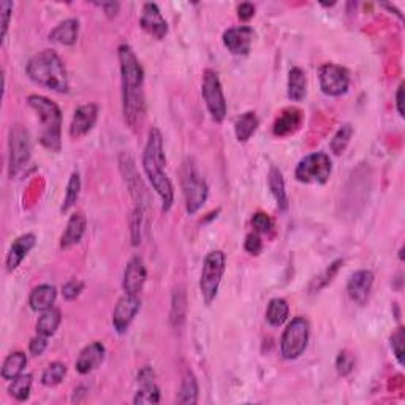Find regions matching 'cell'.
I'll return each instance as SVG.
<instances>
[{"label": "cell", "instance_id": "32", "mask_svg": "<svg viewBox=\"0 0 405 405\" xmlns=\"http://www.w3.org/2000/svg\"><path fill=\"white\" fill-rule=\"evenodd\" d=\"M198 402V383L195 375L192 374L190 370H187L182 377L181 389H179L177 394V404L184 405H194Z\"/></svg>", "mask_w": 405, "mask_h": 405}, {"label": "cell", "instance_id": "39", "mask_svg": "<svg viewBox=\"0 0 405 405\" xmlns=\"http://www.w3.org/2000/svg\"><path fill=\"white\" fill-rule=\"evenodd\" d=\"M355 369V356L348 350H342L336 358V370L341 377H347Z\"/></svg>", "mask_w": 405, "mask_h": 405}, {"label": "cell", "instance_id": "16", "mask_svg": "<svg viewBox=\"0 0 405 405\" xmlns=\"http://www.w3.org/2000/svg\"><path fill=\"white\" fill-rule=\"evenodd\" d=\"M98 117V106L95 103H86L78 106L70 124V136L79 139L94 129Z\"/></svg>", "mask_w": 405, "mask_h": 405}, {"label": "cell", "instance_id": "44", "mask_svg": "<svg viewBox=\"0 0 405 405\" xmlns=\"http://www.w3.org/2000/svg\"><path fill=\"white\" fill-rule=\"evenodd\" d=\"M244 249L247 250L250 255H260V252L263 250V241H262V237H260V235L257 233V231L247 235V237H245Z\"/></svg>", "mask_w": 405, "mask_h": 405}, {"label": "cell", "instance_id": "2", "mask_svg": "<svg viewBox=\"0 0 405 405\" xmlns=\"http://www.w3.org/2000/svg\"><path fill=\"white\" fill-rule=\"evenodd\" d=\"M167 157H165L163 135L158 127H152L148 134V141L143 152V168L152 189L162 200V211L168 212L175 203V189L165 172Z\"/></svg>", "mask_w": 405, "mask_h": 405}, {"label": "cell", "instance_id": "28", "mask_svg": "<svg viewBox=\"0 0 405 405\" xmlns=\"http://www.w3.org/2000/svg\"><path fill=\"white\" fill-rule=\"evenodd\" d=\"M61 322H62L61 309H57L52 305L51 309L42 312V315H40L38 322H37V334L45 336V337L54 336Z\"/></svg>", "mask_w": 405, "mask_h": 405}, {"label": "cell", "instance_id": "20", "mask_svg": "<svg viewBox=\"0 0 405 405\" xmlns=\"http://www.w3.org/2000/svg\"><path fill=\"white\" fill-rule=\"evenodd\" d=\"M105 345L102 342H92L81 350L79 353L75 369L79 372L81 375H88L92 370H95L105 360Z\"/></svg>", "mask_w": 405, "mask_h": 405}, {"label": "cell", "instance_id": "36", "mask_svg": "<svg viewBox=\"0 0 405 405\" xmlns=\"http://www.w3.org/2000/svg\"><path fill=\"white\" fill-rule=\"evenodd\" d=\"M342 264H344V260H336V262L331 263L320 276H317L314 281L310 282V287H309L310 293H318V291L327 287L328 283L333 282V278L337 276V272H339V269H341Z\"/></svg>", "mask_w": 405, "mask_h": 405}, {"label": "cell", "instance_id": "3", "mask_svg": "<svg viewBox=\"0 0 405 405\" xmlns=\"http://www.w3.org/2000/svg\"><path fill=\"white\" fill-rule=\"evenodd\" d=\"M25 71L32 81L38 86L59 92V94L69 92L67 70L56 51L45 49L32 56L25 65Z\"/></svg>", "mask_w": 405, "mask_h": 405}, {"label": "cell", "instance_id": "26", "mask_svg": "<svg viewBox=\"0 0 405 405\" xmlns=\"http://www.w3.org/2000/svg\"><path fill=\"white\" fill-rule=\"evenodd\" d=\"M268 185L272 196L277 203V208L281 211H287L290 201H288V195L287 190H285V181L282 176V171L277 170L276 167H272L268 172Z\"/></svg>", "mask_w": 405, "mask_h": 405}, {"label": "cell", "instance_id": "8", "mask_svg": "<svg viewBox=\"0 0 405 405\" xmlns=\"http://www.w3.org/2000/svg\"><path fill=\"white\" fill-rule=\"evenodd\" d=\"M310 327L304 317H295L281 337V355L285 360H298L309 344Z\"/></svg>", "mask_w": 405, "mask_h": 405}, {"label": "cell", "instance_id": "17", "mask_svg": "<svg viewBox=\"0 0 405 405\" xmlns=\"http://www.w3.org/2000/svg\"><path fill=\"white\" fill-rule=\"evenodd\" d=\"M372 287H374V272L369 269L356 271L347 283V293L351 301L358 305L368 303Z\"/></svg>", "mask_w": 405, "mask_h": 405}, {"label": "cell", "instance_id": "33", "mask_svg": "<svg viewBox=\"0 0 405 405\" xmlns=\"http://www.w3.org/2000/svg\"><path fill=\"white\" fill-rule=\"evenodd\" d=\"M32 383H34V377L30 374H21L16 378H13L10 387H8V393L11 397H15L18 402H25L30 397V391H32Z\"/></svg>", "mask_w": 405, "mask_h": 405}, {"label": "cell", "instance_id": "9", "mask_svg": "<svg viewBox=\"0 0 405 405\" xmlns=\"http://www.w3.org/2000/svg\"><path fill=\"white\" fill-rule=\"evenodd\" d=\"M331 172H333V163H331L329 155L324 152H314V154L305 155L298 163L295 177L298 182L322 185L329 181Z\"/></svg>", "mask_w": 405, "mask_h": 405}, {"label": "cell", "instance_id": "24", "mask_svg": "<svg viewBox=\"0 0 405 405\" xmlns=\"http://www.w3.org/2000/svg\"><path fill=\"white\" fill-rule=\"evenodd\" d=\"M78 35H79V21L76 18H70L65 19L61 24H57L56 28L51 30L49 40L52 43L71 46L78 42Z\"/></svg>", "mask_w": 405, "mask_h": 405}, {"label": "cell", "instance_id": "19", "mask_svg": "<svg viewBox=\"0 0 405 405\" xmlns=\"http://www.w3.org/2000/svg\"><path fill=\"white\" fill-rule=\"evenodd\" d=\"M148 278V269L141 257H134L124 271L122 288L129 295H139Z\"/></svg>", "mask_w": 405, "mask_h": 405}, {"label": "cell", "instance_id": "12", "mask_svg": "<svg viewBox=\"0 0 405 405\" xmlns=\"http://www.w3.org/2000/svg\"><path fill=\"white\" fill-rule=\"evenodd\" d=\"M320 89L328 97H341L347 94L350 88V75L347 69L336 64H324L318 71Z\"/></svg>", "mask_w": 405, "mask_h": 405}, {"label": "cell", "instance_id": "34", "mask_svg": "<svg viewBox=\"0 0 405 405\" xmlns=\"http://www.w3.org/2000/svg\"><path fill=\"white\" fill-rule=\"evenodd\" d=\"M65 375H67V366L61 361H54L45 369L42 375V383L48 388L57 387V385H61L64 382Z\"/></svg>", "mask_w": 405, "mask_h": 405}, {"label": "cell", "instance_id": "41", "mask_svg": "<svg viewBox=\"0 0 405 405\" xmlns=\"http://www.w3.org/2000/svg\"><path fill=\"white\" fill-rule=\"evenodd\" d=\"M252 225H254V228L258 235H263V233H269L274 227V222H272V218L266 214V212H255L254 217H252Z\"/></svg>", "mask_w": 405, "mask_h": 405}, {"label": "cell", "instance_id": "37", "mask_svg": "<svg viewBox=\"0 0 405 405\" xmlns=\"http://www.w3.org/2000/svg\"><path fill=\"white\" fill-rule=\"evenodd\" d=\"M351 135H353V127L350 124L342 125L341 129L337 130V134L331 139V151L334 152L336 155H341L342 152L347 149V146L351 139Z\"/></svg>", "mask_w": 405, "mask_h": 405}, {"label": "cell", "instance_id": "22", "mask_svg": "<svg viewBox=\"0 0 405 405\" xmlns=\"http://www.w3.org/2000/svg\"><path fill=\"white\" fill-rule=\"evenodd\" d=\"M35 244H37V237L32 233H25L23 236L16 237L8 250V255H6V260H5L6 269H8L10 272L18 269V266L23 263L24 258L29 255V252L35 247Z\"/></svg>", "mask_w": 405, "mask_h": 405}, {"label": "cell", "instance_id": "23", "mask_svg": "<svg viewBox=\"0 0 405 405\" xmlns=\"http://www.w3.org/2000/svg\"><path fill=\"white\" fill-rule=\"evenodd\" d=\"M86 227H88V218H86L83 212H76V214H73L67 223V228H65L64 235L61 237V249L67 250L73 247V245L81 242V239L86 233Z\"/></svg>", "mask_w": 405, "mask_h": 405}, {"label": "cell", "instance_id": "31", "mask_svg": "<svg viewBox=\"0 0 405 405\" xmlns=\"http://www.w3.org/2000/svg\"><path fill=\"white\" fill-rule=\"evenodd\" d=\"M288 314H290L288 303L285 301L283 298H274V300L269 301L266 309V320L271 327L274 328L282 327V324L287 322Z\"/></svg>", "mask_w": 405, "mask_h": 405}, {"label": "cell", "instance_id": "49", "mask_svg": "<svg viewBox=\"0 0 405 405\" xmlns=\"http://www.w3.org/2000/svg\"><path fill=\"white\" fill-rule=\"evenodd\" d=\"M396 110L399 112V116L404 117V83H401L396 92Z\"/></svg>", "mask_w": 405, "mask_h": 405}, {"label": "cell", "instance_id": "30", "mask_svg": "<svg viewBox=\"0 0 405 405\" xmlns=\"http://www.w3.org/2000/svg\"><path fill=\"white\" fill-rule=\"evenodd\" d=\"M25 366H28V356H25L24 351H13L5 358L2 364V378L11 382L13 378L23 374Z\"/></svg>", "mask_w": 405, "mask_h": 405}, {"label": "cell", "instance_id": "40", "mask_svg": "<svg viewBox=\"0 0 405 405\" xmlns=\"http://www.w3.org/2000/svg\"><path fill=\"white\" fill-rule=\"evenodd\" d=\"M391 348H393V353L396 356L397 363L404 366L405 364V351H404V342H405V333H404V328L399 327L397 328L393 334H391Z\"/></svg>", "mask_w": 405, "mask_h": 405}, {"label": "cell", "instance_id": "27", "mask_svg": "<svg viewBox=\"0 0 405 405\" xmlns=\"http://www.w3.org/2000/svg\"><path fill=\"white\" fill-rule=\"evenodd\" d=\"M307 94V78L305 71L300 67H293L288 71V98L291 102H301Z\"/></svg>", "mask_w": 405, "mask_h": 405}, {"label": "cell", "instance_id": "48", "mask_svg": "<svg viewBox=\"0 0 405 405\" xmlns=\"http://www.w3.org/2000/svg\"><path fill=\"white\" fill-rule=\"evenodd\" d=\"M97 6H100V8L105 11V15L108 18H115L117 16L119 8H121V5L117 2H102V4H95Z\"/></svg>", "mask_w": 405, "mask_h": 405}, {"label": "cell", "instance_id": "5", "mask_svg": "<svg viewBox=\"0 0 405 405\" xmlns=\"http://www.w3.org/2000/svg\"><path fill=\"white\" fill-rule=\"evenodd\" d=\"M179 181H181L182 194L185 198V209H187V214L194 216L208 200L209 187L192 157H187L182 162V167L179 170Z\"/></svg>", "mask_w": 405, "mask_h": 405}, {"label": "cell", "instance_id": "6", "mask_svg": "<svg viewBox=\"0 0 405 405\" xmlns=\"http://www.w3.org/2000/svg\"><path fill=\"white\" fill-rule=\"evenodd\" d=\"M225 269H227V257L222 250H212L206 255L200 277V291L206 305H211L217 298Z\"/></svg>", "mask_w": 405, "mask_h": 405}, {"label": "cell", "instance_id": "11", "mask_svg": "<svg viewBox=\"0 0 405 405\" xmlns=\"http://www.w3.org/2000/svg\"><path fill=\"white\" fill-rule=\"evenodd\" d=\"M119 165H121L124 181L127 184L131 198H134L136 203V208L146 212V208H148L151 203L149 192L144 187L141 177H139V172L135 167L134 158H131V155L127 154V152H122L121 157H119Z\"/></svg>", "mask_w": 405, "mask_h": 405}, {"label": "cell", "instance_id": "45", "mask_svg": "<svg viewBox=\"0 0 405 405\" xmlns=\"http://www.w3.org/2000/svg\"><path fill=\"white\" fill-rule=\"evenodd\" d=\"M11 11H13V2H10V0H2V2H0V18H2V40L6 37V32H8Z\"/></svg>", "mask_w": 405, "mask_h": 405}, {"label": "cell", "instance_id": "25", "mask_svg": "<svg viewBox=\"0 0 405 405\" xmlns=\"http://www.w3.org/2000/svg\"><path fill=\"white\" fill-rule=\"evenodd\" d=\"M56 298H57V290L54 285L49 283L38 285V287L32 290V293L29 296V305L32 310L45 312L54 305Z\"/></svg>", "mask_w": 405, "mask_h": 405}, {"label": "cell", "instance_id": "35", "mask_svg": "<svg viewBox=\"0 0 405 405\" xmlns=\"http://www.w3.org/2000/svg\"><path fill=\"white\" fill-rule=\"evenodd\" d=\"M79 192H81V177H79L78 171H73L71 176L69 179L67 190H65L64 203H62V212H69L79 198Z\"/></svg>", "mask_w": 405, "mask_h": 405}, {"label": "cell", "instance_id": "47", "mask_svg": "<svg viewBox=\"0 0 405 405\" xmlns=\"http://www.w3.org/2000/svg\"><path fill=\"white\" fill-rule=\"evenodd\" d=\"M237 16L241 21L247 23L250 21L252 18L255 16V5L250 4V2H242L237 5Z\"/></svg>", "mask_w": 405, "mask_h": 405}, {"label": "cell", "instance_id": "14", "mask_svg": "<svg viewBox=\"0 0 405 405\" xmlns=\"http://www.w3.org/2000/svg\"><path fill=\"white\" fill-rule=\"evenodd\" d=\"M255 32L250 25H237V28H230L223 32L222 42L231 54L235 56H247L254 42Z\"/></svg>", "mask_w": 405, "mask_h": 405}, {"label": "cell", "instance_id": "46", "mask_svg": "<svg viewBox=\"0 0 405 405\" xmlns=\"http://www.w3.org/2000/svg\"><path fill=\"white\" fill-rule=\"evenodd\" d=\"M48 339L49 337H45V336H40V334H37L35 337H32V341L29 344L30 355L42 356L45 353V350L48 348Z\"/></svg>", "mask_w": 405, "mask_h": 405}, {"label": "cell", "instance_id": "18", "mask_svg": "<svg viewBox=\"0 0 405 405\" xmlns=\"http://www.w3.org/2000/svg\"><path fill=\"white\" fill-rule=\"evenodd\" d=\"M138 383L139 389L136 391L134 404L143 405V404H158L160 402V389H158L155 383V374L152 368L144 366L138 372Z\"/></svg>", "mask_w": 405, "mask_h": 405}, {"label": "cell", "instance_id": "42", "mask_svg": "<svg viewBox=\"0 0 405 405\" xmlns=\"http://www.w3.org/2000/svg\"><path fill=\"white\" fill-rule=\"evenodd\" d=\"M84 290V283L78 278H71L67 283H64L62 287V295L67 301H75L76 298L81 295V291Z\"/></svg>", "mask_w": 405, "mask_h": 405}, {"label": "cell", "instance_id": "38", "mask_svg": "<svg viewBox=\"0 0 405 405\" xmlns=\"http://www.w3.org/2000/svg\"><path fill=\"white\" fill-rule=\"evenodd\" d=\"M143 221H144V211L135 208L131 211L129 223H130V239L131 245H139L141 244V233H143Z\"/></svg>", "mask_w": 405, "mask_h": 405}, {"label": "cell", "instance_id": "4", "mask_svg": "<svg viewBox=\"0 0 405 405\" xmlns=\"http://www.w3.org/2000/svg\"><path fill=\"white\" fill-rule=\"evenodd\" d=\"M28 105L37 112L42 122L40 143L51 152H61L62 149V111L59 106L43 95H29Z\"/></svg>", "mask_w": 405, "mask_h": 405}, {"label": "cell", "instance_id": "43", "mask_svg": "<svg viewBox=\"0 0 405 405\" xmlns=\"http://www.w3.org/2000/svg\"><path fill=\"white\" fill-rule=\"evenodd\" d=\"M181 307H185V295L184 291L179 288L175 291V301H172V312H171V320L176 322V327L179 324V320H184L185 310H179Z\"/></svg>", "mask_w": 405, "mask_h": 405}, {"label": "cell", "instance_id": "10", "mask_svg": "<svg viewBox=\"0 0 405 405\" xmlns=\"http://www.w3.org/2000/svg\"><path fill=\"white\" fill-rule=\"evenodd\" d=\"M201 95L203 100L208 106V111L212 117V121L221 124L227 117V100H225L223 89L221 84V79L214 70H204L203 75V84H201Z\"/></svg>", "mask_w": 405, "mask_h": 405}, {"label": "cell", "instance_id": "15", "mask_svg": "<svg viewBox=\"0 0 405 405\" xmlns=\"http://www.w3.org/2000/svg\"><path fill=\"white\" fill-rule=\"evenodd\" d=\"M139 25H141V29L144 32H148L151 37H154L157 40H163L168 34V23L165 21V18L157 4L148 2L143 5Z\"/></svg>", "mask_w": 405, "mask_h": 405}, {"label": "cell", "instance_id": "29", "mask_svg": "<svg viewBox=\"0 0 405 405\" xmlns=\"http://www.w3.org/2000/svg\"><path fill=\"white\" fill-rule=\"evenodd\" d=\"M258 125H260V121L254 111H247L244 115L239 116L235 121V134L239 143H245L249 141L252 135L255 134Z\"/></svg>", "mask_w": 405, "mask_h": 405}, {"label": "cell", "instance_id": "21", "mask_svg": "<svg viewBox=\"0 0 405 405\" xmlns=\"http://www.w3.org/2000/svg\"><path fill=\"white\" fill-rule=\"evenodd\" d=\"M303 121H304V112L300 108H295V106L285 108L281 115L277 116L274 125H272V134L281 138L293 135L295 131L301 129Z\"/></svg>", "mask_w": 405, "mask_h": 405}, {"label": "cell", "instance_id": "1", "mask_svg": "<svg viewBox=\"0 0 405 405\" xmlns=\"http://www.w3.org/2000/svg\"><path fill=\"white\" fill-rule=\"evenodd\" d=\"M117 57L121 65L124 121L131 130H138L146 117L144 70L130 45L119 46Z\"/></svg>", "mask_w": 405, "mask_h": 405}, {"label": "cell", "instance_id": "13", "mask_svg": "<svg viewBox=\"0 0 405 405\" xmlns=\"http://www.w3.org/2000/svg\"><path fill=\"white\" fill-rule=\"evenodd\" d=\"M139 309H141L139 295L125 293L121 300L117 301L115 310H112V327H115L117 334L127 333V329L130 328L131 322L135 320Z\"/></svg>", "mask_w": 405, "mask_h": 405}, {"label": "cell", "instance_id": "7", "mask_svg": "<svg viewBox=\"0 0 405 405\" xmlns=\"http://www.w3.org/2000/svg\"><path fill=\"white\" fill-rule=\"evenodd\" d=\"M32 157V141L29 131L21 124L11 125L8 136V175L16 177L28 167Z\"/></svg>", "mask_w": 405, "mask_h": 405}]
</instances>
